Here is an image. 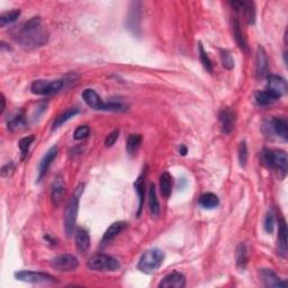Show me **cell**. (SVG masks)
<instances>
[{
  "instance_id": "6da1fadb",
  "label": "cell",
  "mask_w": 288,
  "mask_h": 288,
  "mask_svg": "<svg viewBox=\"0 0 288 288\" xmlns=\"http://www.w3.org/2000/svg\"><path fill=\"white\" fill-rule=\"evenodd\" d=\"M14 41L25 48H36L47 44L48 33L42 25L41 17H33L11 31Z\"/></svg>"
},
{
  "instance_id": "7a4b0ae2",
  "label": "cell",
  "mask_w": 288,
  "mask_h": 288,
  "mask_svg": "<svg viewBox=\"0 0 288 288\" xmlns=\"http://www.w3.org/2000/svg\"><path fill=\"white\" fill-rule=\"evenodd\" d=\"M165 260V252L158 248L147 250L140 258L138 268L144 274H151L162 266Z\"/></svg>"
},
{
  "instance_id": "3957f363",
  "label": "cell",
  "mask_w": 288,
  "mask_h": 288,
  "mask_svg": "<svg viewBox=\"0 0 288 288\" xmlns=\"http://www.w3.org/2000/svg\"><path fill=\"white\" fill-rule=\"evenodd\" d=\"M83 192V185H80L75 189L74 194L72 195L71 198L68 202V205L66 208V216H64V227H66V233L68 237L71 236L72 231L74 229L75 221H77V216L79 212V200Z\"/></svg>"
},
{
  "instance_id": "277c9868",
  "label": "cell",
  "mask_w": 288,
  "mask_h": 288,
  "mask_svg": "<svg viewBox=\"0 0 288 288\" xmlns=\"http://www.w3.org/2000/svg\"><path fill=\"white\" fill-rule=\"evenodd\" d=\"M261 161L264 166L271 169H278L285 176L288 168L287 153L283 150H264L261 152Z\"/></svg>"
},
{
  "instance_id": "5b68a950",
  "label": "cell",
  "mask_w": 288,
  "mask_h": 288,
  "mask_svg": "<svg viewBox=\"0 0 288 288\" xmlns=\"http://www.w3.org/2000/svg\"><path fill=\"white\" fill-rule=\"evenodd\" d=\"M82 98L85 103L97 111H122L124 109V105L117 101H109V103H104L99 95H98L94 89H86L82 93Z\"/></svg>"
},
{
  "instance_id": "8992f818",
  "label": "cell",
  "mask_w": 288,
  "mask_h": 288,
  "mask_svg": "<svg viewBox=\"0 0 288 288\" xmlns=\"http://www.w3.org/2000/svg\"><path fill=\"white\" fill-rule=\"evenodd\" d=\"M87 267L94 271H116L120 264L119 260L107 255H97L90 258L87 263Z\"/></svg>"
},
{
  "instance_id": "52a82bcc",
  "label": "cell",
  "mask_w": 288,
  "mask_h": 288,
  "mask_svg": "<svg viewBox=\"0 0 288 288\" xmlns=\"http://www.w3.org/2000/svg\"><path fill=\"white\" fill-rule=\"evenodd\" d=\"M63 79L58 80H36L32 83L31 90L34 95L39 96H48V95L59 93L64 87Z\"/></svg>"
},
{
  "instance_id": "ba28073f",
  "label": "cell",
  "mask_w": 288,
  "mask_h": 288,
  "mask_svg": "<svg viewBox=\"0 0 288 288\" xmlns=\"http://www.w3.org/2000/svg\"><path fill=\"white\" fill-rule=\"evenodd\" d=\"M15 278L20 282L31 283V284H53L56 280L53 276L44 272H36V271H18L15 274Z\"/></svg>"
},
{
  "instance_id": "9c48e42d",
  "label": "cell",
  "mask_w": 288,
  "mask_h": 288,
  "mask_svg": "<svg viewBox=\"0 0 288 288\" xmlns=\"http://www.w3.org/2000/svg\"><path fill=\"white\" fill-rule=\"evenodd\" d=\"M51 267L60 272L73 271L79 266L77 258L72 255H61L51 260Z\"/></svg>"
},
{
  "instance_id": "30bf717a",
  "label": "cell",
  "mask_w": 288,
  "mask_h": 288,
  "mask_svg": "<svg viewBox=\"0 0 288 288\" xmlns=\"http://www.w3.org/2000/svg\"><path fill=\"white\" fill-rule=\"evenodd\" d=\"M269 62L267 53L263 47H258L256 58V74L258 79H263L268 75Z\"/></svg>"
},
{
  "instance_id": "8fae6325",
  "label": "cell",
  "mask_w": 288,
  "mask_h": 288,
  "mask_svg": "<svg viewBox=\"0 0 288 288\" xmlns=\"http://www.w3.org/2000/svg\"><path fill=\"white\" fill-rule=\"evenodd\" d=\"M267 90H270L271 93L282 97L285 95L288 90V85L285 79L279 77L276 74L268 75V82H267Z\"/></svg>"
},
{
  "instance_id": "7c38bea8",
  "label": "cell",
  "mask_w": 288,
  "mask_h": 288,
  "mask_svg": "<svg viewBox=\"0 0 288 288\" xmlns=\"http://www.w3.org/2000/svg\"><path fill=\"white\" fill-rule=\"evenodd\" d=\"M219 123H221V131L224 134H230L233 131L236 125V113L230 108H224L219 113Z\"/></svg>"
},
{
  "instance_id": "4fadbf2b",
  "label": "cell",
  "mask_w": 288,
  "mask_h": 288,
  "mask_svg": "<svg viewBox=\"0 0 288 288\" xmlns=\"http://www.w3.org/2000/svg\"><path fill=\"white\" fill-rule=\"evenodd\" d=\"M260 277L263 280L264 285L266 287H276V288H286L287 283L285 280L280 279L277 277L271 269H263L260 271Z\"/></svg>"
},
{
  "instance_id": "5bb4252c",
  "label": "cell",
  "mask_w": 288,
  "mask_h": 288,
  "mask_svg": "<svg viewBox=\"0 0 288 288\" xmlns=\"http://www.w3.org/2000/svg\"><path fill=\"white\" fill-rule=\"evenodd\" d=\"M56 155H58V146H52L51 149H48V152L44 154V157L42 158L39 166V177H37L39 181H41L42 178L47 175L48 170L52 165V162L55 160Z\"/></svg>"
},
{
  "instance_id": "9a60e30c",
  "label": "cell",
  "mask_w": 288,
  "mask_h": 288,
  "mask_svg": "<svg viewBox=\"0 0 288 288\" xmlns=\"http://www.w3.org/2000/svg\"><path fill=\"white\" fill-rule=\"evenodd\" d=\"M186 285V278L180 272H172L161 280L159 284L160 288H184Z\"/></svg>"
},
{
  "instance_id": "2e32d148",
  "label": "cell",
  "mask_w": 288,
  "mask_h": 288,
  "mask_svg": "<svg viewBox=\"0 0 288 288\" xmlns=\"http://www.w3.org/2000/svg\"><path fill=\"white\" fill-rule=\"evenodd\" d=\"M269 128L274 133L282 138L284 141H287L288 139V124L285 119H272L269 120Z\"/></svg>"
},
{
  "instance_id": "e0dca14e",
  "label": "cell",
  "mask_w": 288,
  "mask_h": 288,
  "mask_svg": "<svg viewBox=\"0 0 288 288\" xmlns=\"http://www.w3.org/2000/svg\"><path fill=\"white\" fill-rule=\"evenodd\" d=\"M233 6L238 7L239 10H242L245 20H247L248 24L253 25L256 22V8L255 3L251 1H236L233 2Z\"/></svg>"
},
{
  "instance_id": "ac0fdd59",
  "label": "cell",
  "mask_w": 288,
  "mask_h": 288,
  "mask_svg": "<svg viewBox=\"0 0 288 288\" xmlns=\"http://www.w3.org/2000/svg\"><path fill=\"white\" fill-rule=\"evenodd\" d=\"M64 194H66V186H64V181L61 177H56L54 183L52 186V192H51V198L52 203L55 206H58L63 198Z\"/></svg>"
},
{
  "instance_id": "d6986e66",
  "label": "cell",
  "mask_w": 288,
  "mask_h": 288,
  "mask_svg": "<svg viewBox=\"0 0 288 288\" xmlns=\"http://www.w3.org/2000/svg\"><path fill=\"white\" fill-rule=\"evenodd\" d=\"M287 225L284 219L279 221L278 229V253L283 258L287 257Z\"/></svg>"
},
{
  "instance_id": "ffe728a7",
  "label": "cell",
  "mask_w": 288,
  "mask_h": 288,
  "mask_svg": "<svg viewBox=\"0 0 288 288\" xmlns=\"http://www.w3.org/2000/svg\"><path fill=\"white\" fill-rule=\"evenodd\" d=\"M232 29H233V37L234 40H236L237 44L239 45V48H240L243 52L249 53V47H248L247 40H245L243 33H242L241 25L240 23H239L238 17H234L233 23H232Z\"/></svg>"
},
{
  "instance_id": "44dd1931",
  "label": "cell",
  "mask_w": 288,
  "mask_h": 288,
  "mask_svg": "<svg viewBox=\"0 0 288 288\" xmlns=\"http://www.w3.org/2000/svg\"><path fill=\"white\" fill-rule=\"evenodd\" d=\"M127 226V223L125 222H115L108 227L107 231H106L105 234L101 239V243L107 244L109 242H112L114 239H115L119 234L122 232V231Z\"/></svg>"
},
{
  "instance_id": "7402d4cb",
  "label": "cell",
  "mask_w": 288,
  "mask_h": 288,
  "mask_svg": "<svg viewBox=\"0 0 288 288\" xmlns=\"http://www.w3.org/2000/svg\"><path fill=\"white\" fill-rule=\"evenodd\" d=\"M75 245L78 251L86 252L90 248V237L88 231L85 229H78L75 232Z\"/></svg>"
},
{
  "instance_id": "603a6c76",
  "label": "cell",
  "mask_w": 288,
  "mask_h": 288,
  "mask_svg": "<svg viewBox=\"0 0 288 288\" xmlns=\"http://www.w3.org/2000/svg\"><path fill=\"white\" fill-rule=\"evenodd\" d=\"M279 96L271 93L270 90H264V92H259L256 95V101L259 106H268L274 104L275 101L279 99Z\"/></svg>"
},
{
  "instance_id": "cb8c5ba5",
  "label": "cell",
  "mask_w": 288,
  "mask_h": 288,
  "mask_svg": "<svg viewBox=\"0 0 288 288\" xmlns=\"http://www.w3.org/2000/svg\"><path fill=\"white\" fill-rule=\"evenodd\" d=\"M198 204L205 210H213V208L218 206L219 199L213 192H206V194H203L199 197Z\"/></svg>"
},
{
  "instance_id": "d4e9b609",
  "label": "cell",
  "mask_w": 288,
  "mask_h": 288,
  "mask_svg": "<svg viewBox=\"0 0 288 288\" xmlns=\"http://www.w3.org/2000/svg\"><path fill=\"white\" fill-rule=\"evenodd\" d=\"M132 8L130 11V16H128L127 20V25L128 28L132 29V31L135 32L136 28H139V22H140V6H141V2H133L132 3Z\"/></svg>"
},
{
  "instance_id": "484cf974",
  "label": "cell",
  "mask_w": 288,
  "mask_h": 288,
  "mask_svg": "<svg viewBox=\"0 0 288 288\" xmlns=\"http://www.w3.org/2000/svg\"><path fill=\"white\" fill-rule=\"evenodd\" d=\"M160 192L165 198H169L172 192V177L169 172H164L160 177Z\"/></svg>"
},
{
  "instance_id": "4316f807",
  "label": "cell",
  "mask_w": 288,
  "mask_h": 288,
  "mask_svg": "<svg viewBox=\"0 0 288 288\" xmlns=\"http://www.w3.org/2000/svg\"><path fill=\"white\" fill-rule=\"evenodd\" d=\"M77 114H79V109L77 108H69L67 109V111H64L62 114H60V115L55 119L54 122H53L52 130H56V128L62 126L64 123H67L68 120H71L72 117H74Z\"/></svg>"
},
{
  "instance_id": "83f0119b",
  "label": "cell",
  "mask_w": 288,
  "mask_h": 288,
  "mask_svg": "<svg viewBox=\"0 0 288 288\" xmlns=\"http://www.w3.org/2000/svg\"><path fill=\"white\" fill-rule=\"evenodd\" d=\"M147 202H149V210L151 214L153 216H157L160 213V204H159V200L157 198V192H155V187L152 184L150 186L149 189V196H147Z\"/></svg>"
},
{
  "instance_id": "f1b7e54d",
  "label": "cell",
  "mask_w": 288,
  "mask_h": 288,
  "mask_svg": "<svg viewBox=\"0 0 288 288\" xmlns=\"http://www.w3.org/2000/svg\"><path fill=\"white\" fill-rule=\"evenodd\" d=\"M144 179H145V172H143L141 176H140L138 179L135 180L134 183V188L136 194L139 197V210H138V215L141 214L143 203H144Z\"/></svg>"
},
{
  "instance_id": "f546056e",
  "label": "cell",
  "mask_w": 288,
  "mask_h": 288,
  "mask_svg": "<svg viewBox=\"0 0 288 288\" xmlns=\"http://www.w3.org/2000/svg\"><path fill=\"white\" fill-rule=\"evenodd\" d=\"M142 143V136L141 134H131L127 139L126 143V150L130 155H135L138 150L140 149Z\"/></svg>"
},
{
  "instance_id": "4dcf8cb0",
  "label": "cell",
  "mask_w": 288,
  "mask_h": 288,
  "mask_svg": "<svg viewBox=\"0 0 288 288\" xmlns=\"http://www.w3.org/2000/svg\"><path fill=\"white\" fill-rule=\"evenodd\" d=\"M236 260H237V266L239 268H245L248 264V252L245 244L241 243L238 245L237 252H236Z\"/></svg>"
},
{
  "instance_id": "1f68e13d",
  "label": "cell",
  "mask_w": 288,
  "mask_h": 288,
  "mask_svg": "<svg viewBox=\"0 0 288 288\" xmlns=\"http://www.w3.org/2000/svg\"><path fill=\"white\" fill-rule=\"evenodd\" d=\"M26 127V120L23 114H18V115L11 117L8 122V128L13 132L22 131Z\"/></svg>"
},
{
  "instance_id": "d6a6232c",
  "label": "cell",
  "mask_w": 288,
  "mask_h": 288,
  "mask_svg": "<svg viewBox=\"0 0 288 288\" xmlns=\"http://www.w3.org/2000/svg\"><path fill=\"white\" fill-rule=\"evenodd\" d=\"M34 140H35V136L29 135V136H26V138H23L20 141V150H21V153H22V160H24V159L27 157L29 147H31L32 143L34 142Z\"/></svg>"
},
{
  "instance_id": "836d02e7",
  "label": "cell",
  "mask_w": 288,
  "mask_h": 288,
  "mask_svg": "<svg viewBox=\"0 0 288 288\" xmlns=\"http://www.w3.org/2000/svg\"><path fill=\"white\" fill-rule=\"evenodd\" d=\"M20 15H21L20 9L2 14L1 16H0V26H1V27H5L7 24H10V23H14L15 21H17V18L20 17Z\"/></svg>"
},
{
  "instance_id": "e575fe53",
  "label": "cell",
  "mask_w": 288,
  "mask_h": 288,
  "mask_svg": "<svg viewBox=\"0 0 288 288\" xmlns=\"http://www.w3.org/2000/svg\"><path fill=\"white\" fill-rule=\"evenodd\" d=\"M199 58H200V62H202L204 69H205L207 72H213V64H212L211 59L208 58L207 53L204 50L202 43H199Z\"/></svg>"
},
{
  "instance_id": "d590c367",
  "label": "cell",
  "mask_w": 288,
  "mask_h": 288,
  "mask_svg": "<svg viewBox=\"0 0 288 288\" xmlns=\"http://www.w3.org/2000/svg\"><path fill=\"white\" fill-rule=\"evenodd\" d=\"M239 162H240V166L242 168H244L245 165H247V161H248V146H247V143L245 141H242L239 144Z\"/></svg>"
},
{
  "instance_id": "8d00e7d4",
  "label": "cell",
  "mask_w": 288,
  "mask_h": 288,
  "mask_svg": "<svg viewBox=\"0 0 288 288\" xmlns=\"http://www.w3.org/2000/svg\"><path fill=\"white\" fill-rule=\"evenodd\" d=\"M221 60L223 63V67L227 70H232L234 68V59L232 54H231L230 51L227 50H221Z\"/></svg>"
},
{
  "instance_id": "74e56055",
  "label": "cell",
  "mask_w": 288,
  "mask_h": 288,
  "mask_svg": "<svg viewBox=\"0 0 288 288\" xmlns=\"http://www.w3.org/2000/svg\"><path fill=\"white\" fill-rule=\"evenodd\" d=\"M89 133H90L89 126H87V125H81V126L75 128V131L73 133V138L75 140H83L89 135Z\"/></svg>"
},
{
  "instance_id": "f35d334b",
  "label": "cell",
  "mask_w": 288,
  "mask_h": 288,
  "mask_svg": "<svg viewBox=\"0 0 288 288\" xmlns=\"http://www.w3.org/2000/svg\"><path fill=\"white\" fill-rule=\"evenodd\" d=\"M274 226H275V217L274 214L272 213H268L266 218H264V229L266 231L267 233H272L274 231Z\"/></svg>"
},
{
  "instance_id": "ab89813d",
  "label": "cell",
  "mask_w": 288,
  "mask_h": 288,
  "mask_svg": "<svg viewBox=\"0 0 288 288\" xmlns=\"http://www.w3.org/2000/svg\"><path fill=\"white\" fill-rule=\"evenodd\" d=\"M119 136H120V131L119 130L113 131L112 133L109 134L107 136V138H106V140H105V146H107V147L113 146L114 144H115V142L117 141V139H119Z\"/></svg>"
},
{
  "instance_id": "60d3db41",
  "label": "cell",
  "mask_w": 288,
  "mask_h": 288,
  "mask_svg": "<svg viewBox=\"0 0 288 288\" xmlns=\"http://www.w3.org/2000/svg\"><path fill=\"white\" fill-rule=\"evenodd\" d=\"M5 111V97L3 95H1V109H0V113H2Z\"/></svg>"
},
{
  "instance_id": "b9f144b4",
  "label": "cell",
  "mask_w": 288,
  "mask_h": 288,
  "mask_svg": "<svg viewBox=\"0 0 288 288\" xmlns=\"http://www.w3.org/2000/svg\"><path fill=\"white\" fill-rule=\"evenodd\" d=\"M180 153L183 154V155H186V153H187V149H186V147L184 145L180 147Z\"/></svg>"
}]
</instances>
